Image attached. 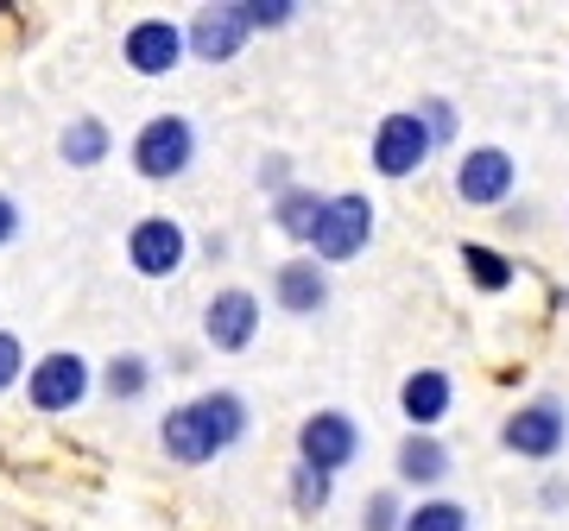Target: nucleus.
<instances>
[{
	"label": "nucleus",
	"instance_id": "f257e3e1",
	"mask_svg": "<svg viewBox=\"0 0 569 531\" xmlns=\"http://www.w3.org/2000/svg\"><path fill=\"white\" fill-rule=\"evenodd\" d=\"M241 437H247V399L241 392H203V399H190V405L164 411V424H159L164 455L183 462V469L216 462V455L234 450Z\"/></svg>",
	"mask_w": 569,
	"mask_h": 531
},
{
	"label": "nucleus",
	"instance_id": "f03ea898",
	"mask_svg": "<svg viewBox=\"0 0 569 531\" xmlns=\"http://www.w3.org/2000/svg\"><path fill=\"white\" fill-rule=\"evenodd\" d=\"M367 241H373V203H367L361 190L323 197V216H317V228H310L317 260H323V266H342V260H355Z\"/></svg>",
	"mask_w": 569,
	"mask_h": 531
},
{
	"label": "nucleus",
	"instance_id": "7ed1b4c3",
	"mask_svg": "<svg viewBox=\"0 0 569 531\" xmlns=\"http://www.w3.org/2000/svg\"><path fill=\"white\" fill-rule=\"evenodd\" d=\"M26 399H32V411H44V418L77 411L82 399H89V361H82L77 348H51L44 361H26Z\"/></svg>",
	"mask_w": 569,
	"mask_h": 531
},
{
	"label": "nucleus",
	"instance_id": "20e7f679",
	"mask_svg": "<svg viewBox=\"0 0 569 531\" xmlns=\"http://www.w3.org/2000/svg\"><path fill=\"white\" fill-rule=\"evenodd\" d=\"M197 159V127L183 121V114H152V121L133 133V171L164 184V178H183Z\"/></svg>",
	"mask_w": 569,
	"mask_h": 531
},
{
	"label": "nucleus",
	"instance_id": "39448f33",
	"mask_svg": "<svg viewBox=\"0 0 569 531\" xmlns=\"http://www.w3.org/2000/svg\"><path fill=\"white\" fill-rule=\"evenodd\" d=\"M355 455H361V424H355L348 411H317V418L298 424V462H305V469L336 481Z\"/></svg>",
	"mask_w": 569,
	"mask_h": 531
},
{
	"label": "nucleus",
	"instance_id": "423d86ee",
	"mask_svg": "<svg viewBox=\"0 0 569 531\" xmlns=\"http://www.w3.org/2000/svg\"><path fill=\"white\" fill-rule=\"evenodd\" d=\"M190 260V234H183L178 216H140L133 234H127V266L140 272V279H171L183 272Z\"/></svg>",
	"mask_w": 569,
	"mask_h": 531
},
{
	"label": "nucleus",
	"instance_id": "0eeeda50",
	"mask_svg": "<svg viewBox=\"0 0 569 531\" xmlns=\"http://www.w3.org/2000/svg\"><path fill=\"white\" fill-rule=\"evenodd\" d=\"M430 152H437V146H430L425 121H418V108L387 114V121L373 127V146H367V159H373V171H380V178H411V171H425Z\"/></svg>",
	"mask_w": 569,
	"mask_h": 531
},
{
	"label": "nucleus",
	"instance_id": "6e6552de",
	"mask_svg": "<svg viewBox=\"0 0 569 531\" xmlns=\"http://www.w3.org/2000/svg\"><path fill=\"white\" fill-rule=\"evenodd\" d=\"M563 437H569V411L557 399H531V405H519L500 424V443L512 455H526V462H550V455L563 450Z\"/></svg>",
	"mask_w": 569,
	"mask_h": 531
},
{
	"label": "nucleus",
	"instance_id": "1a4fd4ad",
	"mask_svg": "<svg viewBox=\"0 0 569 531\" xmlns=\"http://www.w3.org/2000/svg\"><path fill=\"white\" fill-rule=\"evenodd\" d=\"M203 335L216 354H241V348H253V335H260V298L247 285H228L216 291L203 304Z\"/></svg>",
	"mask_w": 569,
	"mask_h": 531
},
{
	"label": "nucleus",
	"instance_id": "9d476101",
	"mask_svg": "<svg viewBox=\"0 0 569 531\" xmlns=\"http://www.w3.org/2000/svg\"><path fill=\"white\" fill-rule=\"evenodd\" d=\"M512 178H519V164H512L507 146H475L462 164H456V197L468 209H493L512 197Z\"/></svg>",
	"mask_w": 569,
	"mask_h": 531
},
{
	"label": "nucleus",
	"instance_id": "9b49d317",
	"mask_svg": "<svg viewBox=\"0 0 569 531\" xmlns=\"http://www.w3.org/2000/svg\"><path fill=\"white\" fill-rule=\"evenodd\" d=\"M121 58L140 70V77H164L183 63V26L171 20H133L121 39Z\"/></svg>",
	"mask_w": 569,
	"mask_h": 531
},
{
	"label": "nucleus",
	"instance_id": "f8f14e48",
	"mask_svg": "<svg viewBox=\"0 0 569 531\" xmlns=\"http://www.w3.org/2000/svg\"><path fill=\"white\" fill-rule=\"evenodd\" d=\"M247 44V26L234 20V7H203L197 20L183 26V51H197L203 63H234Z\"/></svg>",
	"mask_w": 569,
	"mask_h": 531
},
{
	"label": "nucleus",
	"instance_id": "ddd939ff",
	"mask_svg": "<svg viewBox=\"0 0 569 531\" xmlns=\"http://www.w3.org/2000/svg\"><path fill=\"white\" fill-rule=\"evenodd\" d=\"M449 399H456V387H449L443 368H418L406 387H399V405H406V418H411L418 437H430V430L449 418Z\"/></svg>",
	"mask_w": 569,
	"mask_h": 531
},
{
	"label": "nucleus",
	"instance_id": "4468645a",
	"mask_svg": "<svg viewBox=\"0 0 569 531\" xmlns=\"http://www.w3.org/2000/svg\"><path fill=\"white\" fill-rule=\"evenodd\" d=\"M272 298H279V310H291V317H317V310L329 304V279L317 260H284L279 272H272Z\"/></svg>",
	"mask_w": 569,
	"mask_h": 531
},
{
	"label": "nucleus",
	"instance_id": "2eb2a0df",
	"mask_svg": "<svg viewBox=\"0 0 569 531\" xmlns=\"http://www.w3.org/2000/svg\"><path fill=\"white\" fill-rule=\"evenodd\" d=\"M392 469H399V481H411V488H437L449 474V450L437 437H418V430H411L406 443H399V462H392Z\"/></svg>",
	"mask_w": 569,
	"mask_h": 531
},
{
	"label": "nucleus",
	"instance_id": "dca6fc26",
	"mask_svg": "<svg viewBox=\"0 0 569 531\" xmlns=\"http://www.w3.org/2000/svg\"><path fill=\"white\" fill-rule=\"evenodd\" d=\"M317 216H323V197H317L310 184H291V190L272 197V228H279L284 241H310Z\"/></svg>",
	"mask_w": 569,
	"mask_h": 531
},
{
	"label": "nucleus",
	"instance_id": "f3484780",
	"mask_svg": "<svg viewBox=\"0 0 569 531\" xmlns=\"http://www.w3.org/2000/svg\"><path fill=\"white\" fill-rule=\"evenodd\" d=\"M108 146H114V133H108V121H96V114H77V121L63 127V164H77V171H89V164H102L108 159Z\"/></svg>",
	"mask_w": 569,
	"mask_h": 531
},
{
	"label": "nucleus",
	"instance_id": "a211bd4d",
	"mask_svg": "<svg viewBox=\"0 0 569 531\" xmlns=\"http://www.w3.org/2000/svg\"><path fill=\"white\" fill-rule=\"evenodd\" d=\"M462 266H468V279L481 291H507L519 272H512V260L500 253V247H481V241H462Z\"/></svg>",
	"mask_w": 569,
	"mask_h": 531
},
{
	"label": "nucleus",
	"instance_id": "6ab92c4d",
	"mask_svg": "<svg viewBox=\"0 0 569 531\" xmlns=\"http://www.w3.org/2000/svg\"><path fill=\"white\" fill-rule=\"evenodd\" d=\"M152 387V361L146 354H114L108 361V399H140Z\"/></svg>",
	"mask_w": 569,
	"mask_h": 531
},
{
	"label": "nucleus",
	"instance_id": "aec40b11",
	"mask_svg": "<svg viewBox=\"0 0 569 531\" xmlns=\"http://www.w3.org/2000/svg\"><path fill=\"white\" fill-rule=\"evenodd\" d=\"M234 20L247 32H279V26L298 20V0H234Z\"/></svg>",
	"mask_w": 569,
	"mask_h": 531
},
{
	"label": "nucleus",
	"instance_id": "412c9836",
	"mask_svg": "<svg viewBox=\"0 0 569 531\" xmlns=\"http://www.w3.org/2000/svg\"><path fill=\"white\" fill-rule=\"evenodd\" d=\"M399 531H468V507H456V500H425V507L406 512Z\"/></svg>",
	"mask_w": 569,
	"mask_h": 531
},
{
	"label": "nucleus",
	"instance_id": "4be33fe9",
	"mask_svg": "<svg viewBox=\"0 0 569 531\" xmlns=\"http://www.w3.org/2000/svg\"><path fill=\"white\" fill-rule=\"evenodd\" d=\"M329 488H336V481H329V474L305 469V462H298V469H291V507H298V512H310V519H317V512L329 507Z\"/></svg>",
	"mask_w": 569,
	"mask_h": 531
},
{
	"label": "nucleus",
	"instance_id": "5701e85b",
	"mask_svg": "<svg viewBox=\"0 0 569 531\" xmlns=\"http://www.w3.org/2000/svg\"><path fill=\"white\" fill-rule=\"evenodd\" d=\"M406 525V507H399V493L380 488V493H367V507H361V531H399Z\"/></svg>",
	"mask_w": 569,
	"mask_h": 531
},
{
	"label": "nucleus",
	"instance_id": "b1692460",
	"mask_svg": "<svg viewBox=\"0 0 569 531\" xmlns=\"http://www.w3.org/2000/svg\"><path fill=\"white\" fill-rule=\"evenodd\" d=\"M418 121H425L430 146H443V140H456V108H449L443 96H430V102L418 108Z\"/></svg>",
	"mask_w": 569,
	"mask_h": 531
},
{
	"label": "nucleus",
	"instance_id": "393cba45",
	"mask_svg": "<svg viewBox=\"0 0 569 531\" xmlns=\"http://www.w3.org/2000/svg\"><path fill=\"white\" fill-rule=\"evenodd\" d=\"M13 380H26V342L0 329V392H13Z\"/></svg>",
	"mask_w": 569,
	"mask_h": 531
},
{
	"label": "nucleus",
	"instance_id": "a878e982",
	"mask_svg": "<svg viewBox=\"0 0 569 531\" xmlns=\"http://www.w3.org/2000/svg\"><path fill=\"white\" fill-rule=\"evenodd\" d=\"M13 241H20V203L0 197V247H13Z\"/></svg>",
	"mask_w": 569,
	"mask_h": 531
},
{
	"label": "nucleus",
	"instance_id": "bb28decb",
	"mask_svg": "<svg viewBox=\"0 0 569 531\" xmlns=\"http://www.w3.org/2000/svg\"><path fill=\"white\" fill-rule=\"evenodd\" d=\"M260 184H272V190H291V159H266V164H260Z\"/></svg>",
	"mask_w": 569,
	"mask_h": 531
}]
</instances>
